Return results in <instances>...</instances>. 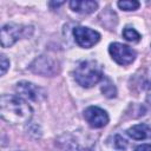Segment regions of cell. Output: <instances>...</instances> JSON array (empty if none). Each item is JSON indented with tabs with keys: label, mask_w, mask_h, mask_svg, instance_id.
I'll list each match as a JSON object with an SVG mask.
<instances>
[{
	"label": "cell",
	"mask_w": 151,
	"mask_h": 151,
	"mask_svg": "<svg viewBox=\"0 0 151 151\" xmlns=\"http://www.w3.org/2000/svg\"><path fill=\"white\" fill-rule=\"evenodd\" d=\"M0 114L2 119L11 124H26L31 120L33 110L24 98L12 94H2L0 99Z\"/></svg>",
	"instance_id": "cell-1"
},
{
	"label": "cell",
	"mask_w": 151,
	"mask_h": 151,
	"mask_svg": "<svg viewBox=\"0 0 151 151\" xmlns=\"http://www.w3.org/2000/svg\"><path fill=\"white\" fill-rule=\"evenodd\" d=\"M104 78L101 65L93 59L81 61L74 70V79L83 87H92Z\"/></svg>",
	"instance_id": "cell-2"
},
{
	"label": "cell",
	"mask_w": 151,
	"mask_h": 151,
	"mask_svg": "<svg viewBox=\"0 0 151 151\" xmlns=\"http://www.w3.org/2000/svg\"><path fill=\"white\" fill-rule=\"evenodd\" d=\"M28 28L31 29L32 27H26L22 25L18 24H7L2 26L1 28V45L2 47H9L14 45L20 38L27 35Z\"/></svg>",
	"instance_id": "cell-3"
},
{
	"label": "cell",
	"mask_w": 151,
	"mask_h": 151,
	"mask_svg": "<svg viewBox=\"0 0 151 151\" xmlns=\"http://www.w3.org/2000/svg\"><path fill=\"white\" fill-rule=\"evenodd\" d=\"M109 53L111 58L122 66L129 65L136 59V51L132 50L130 46L120 42H112L109 46Z\"/></svg>",
	"instance_id": "cell-4"
},
{
	"label": "cell",
	"mask_w": 151,
	"mask_h": 151,
	"mask_svg": "<svg viewBox=\"0 0 151 151\" xmlns=\"http://www.w3.org/2000/svg\"><path fill=\"white\" fill-rule=\"evenodd\" d=\"M73 37H74L76 42L80 47H84V48H90L100 40V34L97 31L91 29L88 27H84V26L74 27Z\"/></svg>",
	"instance_id": "cell-5"
},
{
	"label": "cell",
	"mask_w": 151,
	"mask_h": 151,
	"mask_svg": "<svg viewBox=\"0 0 151 151\" xmlns=\"http://www.w3.org/2000/svg\"><path fill=\"white\" fill-rule=\"evenodd\" d=\"M19 97L32 100V101H41L46 98V92L42 87L29 83V81H20L15 86Z\"/></svg>",
	"instance_id": "cell-6"
},
{
	"label": "cell",
	"mask_w": 151,
	"mask_h": 151,
	"mask_svg": "<svg viewBox=\"0 0 151 151\" xmlns=\"http://www.w3.org/2000/svg\"><path fill=\"white\" fill-rule=\"evenodd\" d=\"M84 118L91 127L100 129L109 123V114L98 106H88L84 111Z\"/></svg>",
	"instance_id": "cell-7"
},
{
	"label": "cell",
	"mask_w": 151,
	"mask_h": 151,
	"mask_svg": "<svg viewBox=\"0 0 151 151\" xmlns=\"http://www.w3.org/2000/svg\"><path fill=\"white\" fill-rule=\"evenodd\" d=\"M29 68L34 73H39L42 76H50V77L54 76L59 71L58 63L54 61L53 59H51L50 57H46V55H41L38 59H35L31 64Z\"/></svg>",
	"instance_id": "cell-8"
},
{
	"label": "cell",
	"mask_w": 151,
	"mask_h": 151,
	"mask_svg": "<svg viewBox=\"0 0 151 151\" xmlns=\"http://www.w3.org/2000/svg\"><path fill=\"white\" fill-rule=\"evenodd\" d=\"M127 134L136 140H144V139H151V127L146 124H137L130 127L127 131Z\"/></svg>",
	"instance_id": "cell-9"
},
{
	"label": "cell",
	"mask_w": 151,
	"mask_h": 151,
	"mask_svg": "<svg viewBox=\"0 0 151 151\" xmlns=\"http://www.w3.org/2000/svg\"><path fill=\"white\" fill-rule=\"evenodd\" d=\"M70 7L73 12L80 13V14H90L92 12H94L98 7V4L96 1H91V0H86V1H71L70 2Z\"/></svg>",
	"instance_id": "cell-10"
},
{
	"label": "cell",
	"mask_w": 151,
	"mask_h": 151,
	"mask_svg": "<svg viewBox=\"0 0 151 151\" xmlns=\"http://www.w3.org/2000/svg\"><path fill=\"white\" fill-rule=\"evenodd\" d=\"M101 92H103L107 98H113V97H116V94H117L116 86L113 85V83H112L109 78H106V79H105V81L103 83Z\"/></svg>",
	"instance_id": "cell-11"
},
{
	"label": "cell",
	"mask_w": 151,
	"mask_h": 151,
	"mask_svg": "<svg viewBox=\"0 0 151 151\" xmlns=\"http://www.w3.org/2000/svg\"><path fill=\"white\" fill-rule=\"evenodd\" d=\"M123 37H124L126 40L131 41V42H137V41H139L140 38H142L140 34H139L134 28H132V27H125L124 31H123Z\"/></svg>",
	"instance_id": "cell-12"
},
{
	"label": "cell",
	"mask_w": 151,
	"mask_h": 151,
	"mask_svg": "<svg viewBox=\"0 0 151 151\" xmlns=\"http://www.w3.org/2000/svg\"><path fill=\"white\" fill-rule=\"evenodd\" d=\"M118 7L123 11H136L140 6V4L136 0H124V1H118L117 2Z\"/></svg>",
	"instance_id": "cell-13"
},
{
	"label": "cell",
	"mask_w": 151,
	"mask_h": 151,
	"mask_svg": "<svg viewBox=\"0 0 151 151\" xmlns=\"http://www.w3.org/2000/svg\"><path fill=\"white\" fill-rule=\"evenodd\" d=\"M114 139H116V142H114V146H116L117 149H126L127 143H126V140H125L124 138H122L120 136H116Z\"/></svg>",
	"instance_id": "cell-14"
},
{
	"label": "cell",
	"mask_w": 151,
	"mask_h": 151,
	"mask_svg": "<svg viewBox=\"0 0 151 151\" xmlns=\"http://www.w3.org/2000/svg\"><path fill=\"white\" fill-rule=\"evenodd\" d=\"M8 67H9V61H8L7 58L2 54V55H1V76H4V74L7 72Z\"/></svg>",
	"instance_id": "cell-15"
},
{
	"label": "cell",
	"mask_w": 151,
	"mask_h": 151,
	"mask_svg": "<svg viewBox=\"0 0 151 151\" xmlns=\"http://www.w3.org/2000/svg\"><path fill=\"white\" fill-rule=\"evenodd\" d=\"M134 151H151V144H142V145H138Z\"/></svg>",
	"instance_id": "cell-16"
},
{
	"label": "cell",
	"mask_w": 151,
	"mask_h": 151,
	"mask_svg": "<svg viewBox=\"0 0 151 151\" xmlns=\"http://www.w3.org/2000/svg\"><path fill=\"white\" fill-rule=\"evenodd\" d=\"M146 100L151 104V81H150V85H149V90H147V96H146Z\"/></svg>",
	"instance_id": "cell-17"
},
{
	"label": "cell",
	"mask_w": 151,
	"mask_h": 151,
	"mask_svg": "<svg viewBox=\"0 0 151 151\" xmlns=\"http://www.w3.org/2000/svg\"><path fill=\"white\" fill-rule=\"evenodd\" d=\"M63 4H64V2H50V5H55L57 7L60 6V5H63Z\"/></svg>",
	"instance_id": "cell-18"
}]
</instances>
